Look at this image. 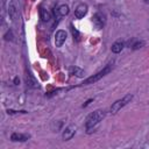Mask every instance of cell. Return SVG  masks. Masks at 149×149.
<instances>
[{"label":"cell","mask_w":149,"mask_h":149,"mask_svg":"<svg viewBox=\"0 0 149 149\" xmlns=\"http://www.w3.org/2000/svg\"><path fill=\"white\" fill-rule=\"evenodd\" d=\"M105 118V111H101V109H98L93 113H91L87 119H86V129L88 130V133L92 132V129L94 130V128L97 127V125Z\"/></svg>","instance_id":"1"},{"label":"cell","mask_w":149,"mask_h":149,"mask_svg":"<svg viewBox=\"0 0 149 149\" xmlns=\"http://www.w3.org/2000/svg\"><path fill=\"white\" fill-rule=\"evenodd\" d=\"M132 98H133V95L132 94H127L126 97H123L122 99H120V100H116L115 102H113V105L111 106V112L112 113H116L118 111H120L123 106H126L130 100H132Z\"/></svg>","instance_id":"2"},{"label":"cell","mask_w":149,"mask_h":149,"mask_svg":"<svg viewBox=\"0 0 149 149\" xmlns=\"http://www.w3.org/2000/svg\"><path fill=\"white\" fill-rule=\"evenodd\" d=\"M109 71H111V66L108 65V66H106V68H105L104 70H101V71H99L98 73H95L94 76H92V77H88L87 79H85L83 84H84V85H88V84L95 83L97 80H99L100 78H102V77H104L105 74H107V73H108Z\"/></svg>","instance_id":"3"},{"label":"cell","mask_w":149,"mask_h":149,"mask_svg":"<svg viewBox=\"0 0 149 149\" xmlns=\"http://www.w3.org/2000/svg\"><path fill=\"white\" fill-rule=\"evenodd\" d=\"M92 20H93V24H94L95 28H98V29L102 28V27L105 26V22H106L105 15L101 14V13H95V14L93 15Z\"/></svg>","instance_id":"4"},{"label":"cell","mask_w":149,"mask_h":149,"mask_svg":"<svg viewBox=\"0 0 149 149\" xmlns=\"http://www.w3.org/2000/svg\"><path fill=\"white\" fill-rule=\"evenodd\" d=\"M86 13H87V6H86L85 3H79V5L76 7V9H74V16H76L77 19L84 17V16L86 15Z\"/></svg>","instance_id":"5"},{"label":"cell","mask_w":149,"mask_h":149,"mask_svg":"<svg viewBox=\"0 0 149 149\" xmlns=\"http://www.w3.org/2000/svg\"><path fill=\"white\" fill-rule=\"evenodd\" d=\"M66 40V33L64 30H58L55 35V44L56 47H62Z\"/></svg>","instance_id":"6"},{"label":"cell","mask_w":149,"mask_h":149,"mask_svg":"<svg viewBox=\"0 0 149 149\" xmlns=\"http://www.w3.org/2000/svg\"><path fill=\"white\" fill-rule=\"evenodd\" d=\"M74 132H76V128H74L73 126H69V127H66L65 130L63 132V139H64L65 141L72 139V136L74 135Z\"/></svg>","instance_id":"7"},{"label":"cell","mask_w":149,"mask_h":149,"mask_svg":"<svg viewBox=\"0 0 149 149\" xmlns=\"http://www.w3.org/2000/svg\"><path fill=\"white\" fill-rule=\"evenodd\" d=\"M28 139H29V136H27L24 134H20V133H13L12 136H10L12 141H21V142H23V141H27Z\"/></svg>","instance_id":"8"},{"label":"cell","mask_w":149,"mask_h":149,"mask_svg":"<svg viewBox=\"0 0 149 149\" xmlns=\"http://www.w3.org/2000/svg\"><path fill=\"white\" fill-rule=\"evenodd\" d=\"M123 47H125L123 42L116 41V42H114V43L112 44V51H113L114 54H119V52H121V50L123 49Z\"/></svg>","instance_id":"9"},{"label":"cell","mask_w":149,"mask_h":149,"mask_svg":"<svg viewBox=\"0 0 149 149\" xmlns=\"http://www.w3.org/2000/svg\"><path fill=\"white\" fill-rule=\"evenodd\" d=\"M55 12H57L61 16H64V15H66L69 13V7H68V5H61Z\"/></svg>","instance_id":"10"},{"label":"cell","mask_w":149,"mask_h":149,"mask_svg":"<svg viewBox=\"0 0 149 149\" xmlns=\"http://www.w3.org/2000/svg\"><path fill=\"white\" fill-rule=\"evenodd\" d=\"M40 15H41L42 21H44V22H47V21L50 20V14H49V12H47V10L43 9V8L40 9Z\"/></svg>","instance_id":"11"},{"label":"cell","mask_w":149,"mask_h":149,"mask_svg":"<svg viewBox=\"0 0 149 149\" xmlns=\"http://www.w3.org/2000/svg\"><path fill=\"white\" fill-rule=\"evenodd\" d=\"M143 44H144V43H143L142 41H141V42H140V41H137V42H136V43H134L132 47H133V49H139V48H141Z\"/></svg>","instance_id":"12"},{"label":"cell","mask_w":149,"mask_h":149,"mask_svg":"<svg viewBox=\"0 0 149 149\" xmlns=\"http://www.w3.org/2000/svg\"><path fill=\"white\" fill-rule=\"evenodd\" d=\"M144 2H146V3H148V5H149V0H144Z\"/></svg>","instance_id":"13"}]
</instances>
